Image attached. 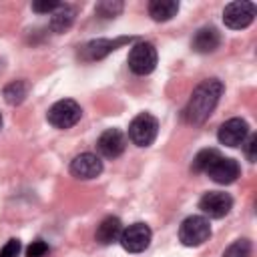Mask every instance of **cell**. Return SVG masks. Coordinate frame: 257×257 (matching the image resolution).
I'll list each match as a JSON object with an SVG mask.
<instances>
[{"label":"cell","instance_id":"cell-1","mask_svg":"<svg viewBox=\"0 0 257 257\" xmlns=\"http://www.w3.org/2000/svg\"><path fill=\"white\" fill-rule=\"evenodd\" d=\"M223 94V84L221 80L217 78H209V80H203L191 94L185 110H183V118L189 122V124H201L205 122L211 112L215 110L219 98Z\"/></svg>","mask_w":257,"mask_h":257},{"label":"cell","instance_id":"cell-2","mask_svg":"<svg viewBox=\"0 0 257 257\" xmlns=\"http://www.w3.org/2000/svg\"><path fill=\"white\" fill-rule=\"evenodd\" d=\"M209 237H211V225L203 215H191L179 227V239L187 247H199Z\"/></svg>","mask_w":257,"mask_h":257},{"label":"cell","instance_id":"cell-3","mask_svg":"<svg viewBox=\"0 0 257 257\" xmlns=\"http://www.w3.org/2000/svg\"><path fill=\"white\" fill-rule=\"evenodd\" d=\"M48 122L56 128H70L74 126L80 116H82V108L76 100L72 98H62L58 102H54L50 108H48Z\"/></svg>","mask_w":257,"mask_h":257},{"label":"cell","instance_id":"cell-4","mask_svg":"<svg viewBox=\"0 0 257 257\" xmlns=\"http://www.w3.org/2000/svg\"><path fill=\"white\" fill-rule=\"evenodd\" d=\"M157 133H159V122L149 112L137 114L131 120V124H128V139L137 147H149V145H153V141L157 139Z\"/></svg>","mask_w":257,"mask_h":257},{"label":"cell","instance_id":"cell-5","mask_svg":"<svg viewBox=\"0 0 257 257\" xmlns=\"http://www.w3.org/2000/svg\"><path fill=\"white\" fill-rule=\"evenodd\" d=\"M157 66V48L151 42H139L128 52V68L135 74H149Z\"/></svg>","mask_w":257,"mask_h":257},{"label":"cell","instance_id":"cell-6","mask_svg":"<svg viewBox=\"0 0 257 257\" xmlns=\"http://www.w3.org/2000/svg\"><path fill=\"white\" fill-rule=\"evenodd\" d=\"M253 18H255V4L253 2H245V0L231 2L223 10V22H225V26H229L233 30L247 28L253 22Z\"/></svg>","mask_w":257,"mask_h":257},{"label":"cell","instance_id":"cell-7","mask_svg":"<svg viewBox=\"0 0 257 257\" xmlns=\"http://www.w3.org/2000/svg\"><path fill=\"white\" fill-rule=\"evenodd\" d=\"M151 237H153V233H151L149 225H145V223H133L126 229H122L118 241H120V245H122L124 251H128V253H141V251H145L149 247Z\"/></svg>","mask_w":257,"mask_h":257},{"label":"cell","instance_id":"cell-8","mask_svg":"<svg viewBox=\"0 0 257 257\" xmlns=\"http://www.w3.org/2000/svg\"><path fill=\"white\" fill-rule=\"evenodd\" d=\"M231 207H233V199L229 193H223V191H209L199 201V209L213 219L225 217L231 211Z\"/></svg>","mask_w":257,"mask_h":257},{"label":"cell","instance_id":"cell-9","mask_svg":"<svg viewBox=\"0 0 257 257\" xmlns=\"http://www.w3.org/2000/svg\"><path fill=\"white\" fill-rule=\"evenodd\" d=\"M96 149L104 159H116L124 153L126 149V137L122 131L118 128H106L98 141H96Z\"/></svg>","mask_w":257,"mask_h":257},{"label":"cell","instance_id":"cell-10","mask_svg":"<svg viewBox=\"0 0 257 257\" xmlns=\"http://www.w3.org/2000/svg\"><path fill=\"white\" fill-rule=\"evenodd\" d=\"M249 135V124L243 118H229L219 126V143L225 147H239Z\"/></svg>","mask_w":257,"mask_h":257},{"label":"cell","instance_id":"cell-11","mask_svg":"<svg viewBox=\"0 0 257 257\" xmlns=\"http://www.w3.org/2000/svg\"><path fill=\"white\" fill-rule=\"evenodd\" d=\"M205 175H209V177H211L215 183H219V185H229V183L237 181V177L241 175V167H239V163H237L235 159L219 157V159L207 169Z\"/></svg>","mask_w":257,"mask_h":257},{"label":"cell","instance_id":"cell-12","mask_svg":"<svg viewBox=\"0 0 257 257\" xmlns=\"http://www.w3.org/2000/svg\"><path fill=\"white\" fill-rule=\"evenodd\" d=\"M70 173L82 181L94 179L102 173V161H100V157H96L92 153H82V155L74 157V161L70 163Z\"/></svg>","mask_w":257,"mask_h":257},{"label":"cell","instance_id":"cell-13","mask_svg":"<svg viewBox=\"0 0 257 257\" xmlns=\"http://www.w3.org/2000/svg\"><path fill=\"white\" fill-rule=\"evenodd\" d=\"M128 38H118V40H108V38H96L90 40L88 44L82 46V58L84 60H98L104 58L106 54H110L112 50H116V46L124 44Z\"/></svg>","mask_w":257,"mask_h":257},{"label":"cell","instance_id":"cell-14","mask_svg":"<svg viewBox=\"0 0 257 257\" xmlns=\"http://www.w3.org/2000/svg\"><path fill=\"white\" fill-rule=\"evenodd\" d=\"M219 44H221V34L213 26H205V28L197 30L195 36H193V40H191L193 50L195 52H201V54H207V52L217 50Z\"/></svg>","mask_w":257,"mask_h":257},{"label":"cell","instance_id":"cell-15","mask_svg":"<svg viewBox=\"0 0 257 257\" xmlns=\"http://www.w3.org/2000/svg\"><path fill=\"white\" fill-rule=\"evenodd\" d=\"M120 233H122V223H120V219L118 217H106V219H102L100 221V225L96 227V241L100 243V245H110V243H114L118 237H120Z\"/></svg>","mask_w":257,"mask_h":257},{"label":"cell","instance_id":"cell-16","mask_svg":"<svg viewBox=\"0 0 257 257\" xmlns=\"http://www.w3.org/2000/svg\"><path fill=\"white\" fill-rule=\"evenodd\" d=\"M50 16H52L50 18V28L54 32H66L72 26V22H74L76 10L72 6H68V4H60Z\"/></svg>","mask_w":257,"mask_h":257},{"label":"cell","instance_id":"cell-17","mask_svg":"<svg viewBox=\"0 0 257 257\" xmlns=\"http://www.w3.org/2000/svg\"><path fill=\"white\" fill-rule=\"evenodd\" d=\"M179 12V2L175 0H153L149 4V14L157 22H167Z\"/></svg>","mask_w":257,"mask_h":257},{"label":"cell","instance_id":"cell-18","mask_svg":"<svg viewBox=\"0 0 257 257\" xmlns=\"http://www.w3.org/2000/svg\"><path fill=\"white\" fill-rule=\"evenodd\" d=\"M221 157V153L217 149H203L197 153V157L193 159V171L195 173H207V169Z\"/></svg>","mask_w":257,"mask_h":257},{"label":"cell","instance_id":"cell-19","mask_svg":"<svg viewBox=\"0 0 257 257\" xmlns=\"http://www.w3.org/2000/svg\"><path fill=\"white\" fill-rule=\"evenodd\" d=\"M26 92H28V84H26L24 80H14V82L6 84V88H4V98H6L8 104H20V102L24 100Z\"/></svg>","mask_w":257,"mask_h":257},{"label":"cell","instance_id":"cell-20","mask_svg":"<svg viewBox=\"0 0 257 257\" xmlns=\"http://www.w3.org/2000/svg\"><path fill=\"white\" fill-rule=\"evenodd\" d=\"M223 257H251V241L249 239H237L235 243H231Z\"/></svg>","mask_w":257,"mask_h":257},{"label":"cell","instance_id":"cell-21","mask_svg":"<svg viewBox=\"0 0 257 257\" xmlns=\"http://www.w3.org/2000/svg\"><path fill=\"white\" fill-rule=\"evenodd\" d=\"M120 10H122V2H110V0H106V2L96 4V14L104 16V18H114Z\"/></svg>","mask_w":257,"mask_h":257},{"label":"cell","instance_id":"cell-22","mask_svg":"<svg viewBox=\"0 0 257 257\" xmlns=\"http://www.w3.org/2000/svg\"><path fill=\"white\" fill-rule=\"evenodd\" d=\"M243 151H245L247 161L251 163L257 161V137L255 135H247V139L243 141Z\"/></svg>","mask_w":257,"mask_h":257},{"label":"cell","instance_id":"cell-23","mask_svg":"<svg viewBox=\"0 0 257 257\" xmlns=\"http://www.w3.org/2000/svg\"><path fill=\"white\" fill-rule=\"evenodd\" d=\"M46 253H48V245H46V241H42V239L32 241V243L28 245V249H26V257H44Z\"/></svg>","mask_w":257,"mask_h":257},{"label":"cell","instance_id":"cell-24","mask_svg":"<svg viewBox=\"0 0 257 257\" xmlns=\"http://www.w3.org/2000/svg\"><path fill=\"white\" fill-rule=\"evenodd\" d=\"M18 253H20V241L18 239L6 241V245L0 249V257H18Z\"/></svg>","mask_w":257,"mask_h":257},{"label":"cell","instance_id":"cell-25","mask_svg":"<svg viewBox=\"0 0 257 257\" xmlns=\"http://www.w3.org/2000/svg\"><path fill=\"white\" fill-rule=\"evenodd\" d=\"M58 6H60L58 2H32V10L42 12V14H52Z\"/></svg>","mask_w":257,"mask_h":257},{"label":"cell","instance_id":"cell-26","mask_svg":"<svg viewBox=\"0 0 257 257\" xmlns=\"http://www.w3.org/2000/svg\"><path fill=\"white\" fill-rule=\"evenodd\" d=\"M0 128H2V114H0Z\"/></svg>","mask_w":257,"mask_h":257}]
</instances>
